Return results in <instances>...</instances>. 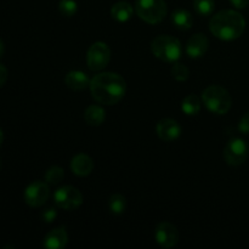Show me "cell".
I'll list each match as a JSON object with an SVG mask.
<instances>
[{"label":"cell","mask_w":249,"mask_h":249,"mask_svg":"<svg viewBox=\"0 0 249 249\" xmlns=\"http://www.w3.org/2000/svg\"><path fill=\"white\" fill-rule=\"evenodd\" d=\"M90 91L99 104L116 105L126 92V82L121 74L113 72H102L90 80Z\"/></svg>","instance_id":"cell-1"},{"label":"cell","mask_w":249,"mask_h":249,"mask_svg":"<svg viewBox=\"0 0 249 249\" xmlns=\"http://www.w3.org/2000/svg\"><path fill=\"white\" fill-rule=\"evenodd\" d=\"M246 28V19L235 10H223L212 17L209 29L221 40H235L240 38Z\"/></svg>","instance_id":"cell-2"},{"label":"cell","mask_w":249,"mask_h":249,"mask_svg":"<svg viewBox=\"0 0 249 249\" xmlns=\"http://www.w3.org/2000/svg\"><path fill=\"white\" fill-rule=\"evenodd\" d=\"M202 100L207 108L215 114H225L232 106V99L225 88L211 85L202 92Z\"/></svg>","instance_id":"cell-3"},{"label":"cell","mask_w":249,"mask_h":249,"mask_svg":"<svg viewBox=\"0 0 249 249\" xmlns=\"http://www.w3.org/2000/svg\"><path fill=\"white\" fill-rule=\"evenodd\" d=\"M152 53L160 60L168 63H175L182 53L181 43L172 36H158L151 44Z\"/></svg>","instance_id":"cell-4"},{"label":"cell","mask_w":249,"mask_h":249,"mask_svg":"<svg viewBox=\"0 0 249 249\" xmlns=\"http://www.w3.org/2000/svg\"><path fill=\"white\" fill-rule=\"evenodd\" d=\"M135 11L142 21L150 24L160 23L167 16V2L164 0H136Z\"/></svg>","instance_id":"cell-5"},{"label":"cell","mask_w":249,"mask_h":249,"mask_svg":"<svg viewBox=\"0 0 249 249\" xmlns=\"http://www.w3.org/2000/svg\"><path fill=\"white\" fill-rule=\"evenodd\" d=\"M109 60H111V49L106 43L96 41L88 49V67L94 72L106 68L109 63Z\"/></svg>","instance_id":"cell-6"},{"label":"cell","mask_w":249,"mask_h":249,"mask_svg":"<svg viewBox=\"0 0 249 249\" xmlns=\"http://www.w3.org/2000/svg\"><path fill=\"white\" fill-rule=\"evenodd\" d=\"M56 206L65 211H75L83 204V195L73 186H63L57 189L53 195Z\"/></svg>","instance_id":"cell-7"},{"label":"cell","mask_w":249,"mask_h":249,"mask_svg":"<svg viewBox=\"0 0 249 249\" xmlns=\"http://www.w3.org/2000/svg\"><path fill=\"white\" fill-rule=\"evenodd\" d=\"M249 147L248 143L243 139L235 138L231 139L224 150V158L229 165L238 167L243 164L248 158Z\"/></svg>","instance_id":"cell-8"},{"label":"cell","mask_w":249,"mask_h":249,"mask_svg":"<svg viewBox=\"0 0 249 249\" xmlns=\"http://www.w3.org/2000/svg\"><path fill=\"white\" fill-rule=\"evenodd\" d=\"M50 195L48 182L33 181L24 190V202L32 208H38L46 203Z\"/></svg>","instance_id":"cell-9"},{"label":"cell","mask_w":249,"mask_h":249,"mask_svg":"<svg viewBox=\"0 0 249 249\" xmlns=\"http://www.w3.org/2000/svg\"><path fill=\"white\" fill-rule=\"evenodd\" d=\"M155 238L163 248H172L179 242V231L173 224L160 223L155 230Z\"/></svg>","instance_id":"cell-10"},{"label":"cell","mask_w":249,"mask_h":249,"mask_svg":"<svg viewBox=\"0 0 249 249\" xmlns=\"http://www.w3.org/2000/svg\"><path fill=\"white\" fill-rule=\"evenodd\" d=\"M156 130H157V135L160 140L170 142V141L179 139V136L181 135L182 129L181 125L175 119L163 118L157 123Z\"/></svg>","instance_id":"cell-11"},{"label":"cell","mask_w":249,"mask_h":249,"mask_svg":"<svg viewBox=\"0 0 249 249\" xmlns=\"http://www.w3.org/2000/svg\"><path fill=\"white\" fill-rule=\"evenodd\" d=\"M209 46L208 38L202 33H196L189 39L186 44V53L191 58H199L204 56Z\"/></svg>","instance_id":"cell-12"},{"label":"cell","mask_w":249,"mask_h":249,"mask_svg":"<svg viewBox=\"0 0 249 249\" xmlns=\"http://www.w3.org/2000/svg\"><path fill=\"white\" fill-rule=\"evenodd\" d=\"M92 169H94V160L85 153H79L71 160V170L77 177H88Z\"/></svg>","instance_id":"cell-13"},{"label":"cell","mask_w":249,"mask_h":249,"mask_svg":"<svg viewBox=\"0 0 249 249\" xmlns=\"http://www.w3.org/2000/svg\"><path fill=\"white\" fill-rule=\"evenodd\" d=\"M68 242V233L65 226L51 230L44 238V247L49 249H63Z\"/></svg>","instance_id":"cell-14"},{"label":"cell","mask_w":249,"mask_h":249,"mask_svg":"<svg viewBox=\"0 0 249 249\" xmlns=\"http://www.w3.org/2000/svg\"><path fill=\"white\" fill-rule=\"evenodd\" d=\"M66 87L73 91H82L90 85V79L82 71H71L65 77Z\"/></svg>","instance_id":"cell-15"},{"label":"cell","mask_w":249,"mask_h":249,"mask_svg":"<svg viewBox=\"0 0 249 249\" xmlns=\"http://www.w3.org/2000/svg\"><path fill=\"white\" fill-rule=\"evenodd\" d=\"M172 22L175 26V28L180 31H187L194 24V17L191 12L185 9H177L172 14Z\"/></svg>","instance_id":"cell-16"},{"label":"cell","mask_w":249,"mask_h":249,"mask_svg":"<svg viewBox=\"0 0 249 249\" xmlns=\"http://www.w3.org/2000/svg\"><path fill=\"white\" fill-rule=\"evenodd\" d=\"M106 118V112L99 105H91L84 112V119L88 125L99 126L101 125Z\"/></svg>","instance_id":"cell-17"},{"label":"cell","mask_w":249,"mask_h":249,"mask_svg":"<svg viewBox=\"0 0 249 249\" xmlns=\"http://www.w3.org/2000/svg\"><path fill=\"white\" fill-rule=\"evenodd\" d=\"M134 14V7L128 1H118L112 6L111 15L113 19L118 22H126L131 18Z\"/></svg>","instance_id":"cell-18"},{"label":"cell","mask_w":249,"mask_h":249,"mask_svg":"<svg viewBox=\"0 0 249 249\" xmlns=\"http://www.w3.org/2000/svg\"><path fill=\"white\" fill-rule=\"evenodd\" d=\"M181 109L187 116H196L201 111V100L194 94L187 95L181 102Z\"/></svg>","instance_id":"cell-19"},{"label":"cell","mask_w":249,"mask_h":249,"mask_svg":"<svg viewBox=\"0 0 249 249\" xmlns=\"http://www.w3.org/2000/svg\"><path fill=\"white\" fill-rule=\"evenodd\" d=\"M108 208L114 215H122L126 209V198L123 195H112L108 199Z\"/></svg>","instance_id":"cell-20"},{"label":"cell","mask_w":249,"mask_h":249,"mask_svg":"<svg viewBox=\"0 0 249 249\" xmlns=\"http://www.w3.org/2000/svg\"><path fill=\"white\" fill-rule=\"evenodd\" d=\"M63 178H65V170L57 165L49 168L45 173V182L50 185L60 184V182H62Z\"/></svg>","instance_id":"cell-21"},{"label":"cell","mask_w":249,"mask_h":249,"mask_svg":"<svg viewBox=\"0 0 249 249\" xmlns=\"http://www.w3.org/2000/svg\"><path fill=\"white\" fill-rule=\"evenodd\" d=\"M194 7L201 16H209L215 9V2L214 0H195Z\"/></svg>","instance_id":"cell-22"},{"label":"cell","mask_w":249,"mask_h":249,"mask_svg":"<svg viewBox=\"0 0 249 249\" xmlns=\"http://www.w3.org/2000/svg\"><path fill=\"white\" fill-rule=\"evenodd\" d=\"M58 10L65 17H72L77 14L78 4L74 0H61L58 4Z\"/></svg>","instance_id":"cell-23"},{"label":"cell","mask_w":249,"mask_h":249,"mask_svg":"<svg viewBox=\"0 0 249 249\" xmlns=\"http://www.w3.org/2000/svg\"><path fill=\"white\" fill-rule=\"evenodd\" d=\"M172 75L174 77V79H177L178 82H185V80L189 79L190 77V71L182 63L175 62L172 67Z\"/></svg>","instance_id":"cell-24"},{"label":"cell","mask_w":249,"mask_h":249,"mask_svg":"<svg viewBox=\"0 0 249 249\" xmlns=\"http://www.w3.org/2000/svg\"><path fill=\"white\" fill-rule=\"evenodd\" d=\"M56 218H57V209L55 207H48V208H44L43 212H41V220L44 223H53Z\"/></svg>","instance_id":"cell-25"},{"label":"cell","mask_w":249,"mask_h":249,"mask_svg":"<svg viewBox=\"0 0 249 249\" xmlns=\"http://www.w3.org/2000/svg\"><path fill=\"white\" fill-rule=\"evenodd\" d=\"M238 130L242 134H249V112L241 118L240 124H238Z\"/></svg>","instance_id":"cell-26"},{"label":"cell","mask_w":249,"mask_h":249,"mask_svg":"<svg viewBox=\"0 0 249 249\" xmlns=\"http://www.w3.org/2000/svg\"><path fill=\"white\" fill-rule=\"evenodd\" d=\"M6 80H7V70L4 65L0 63V88L4 87Z\"/></svg>","instance_id":"cell-27"},{"label":"cell","mask_w":249,"mask_h":249,"mask_svg":"<svg viewBox=\"0 0 249 249\" xmlns=\"http://www.w3.org/2000/svg\"><path fill=\"white\" fill-rule=\"evenodd\" d=\"M230 2L236 9H246L249 5V0H230Z\"/></svg>","instance_id":"cell-28"},{"label":"cell","mask_w":249,"mask_h":249,"mask_svg":"<svg viewBox=\"0 0 249 249\" xmlns=\"http://www.w3.org/2000/svg\"><path fill=\"white\" fill-rule=\"evenodd\" d=\"M4 53H5V44L0 40V58L4 56Z\"/></svg>","instance_id":"cell-29"},{"label":"cell","mask_w":249,"mask_h":249,"mask_svg":"<svg viewBox=\"0 0 249 249\" xmlns=\"http://www.w3.org/2000/svg\"><path fill=\"white\" fill-rule=\"evenodd\" d=\"M2 140H4V134H2L1 129H0V146H1V143H2Z\"/></svg>","instance_id":"cell-30"},{"label":"cell","mask_w":249,"mask_h":249,"mask_svg":"<svg viewBox=\"0 0 249 249\" xmlns=\"http://www.w3.org/2000/svg\"><path fill=\"white\" fill-rule=\"evenodd\" d=\"M0 168H1V162H0Z\"/></svg>","instance_id":"cell-31"}]
</instances>
